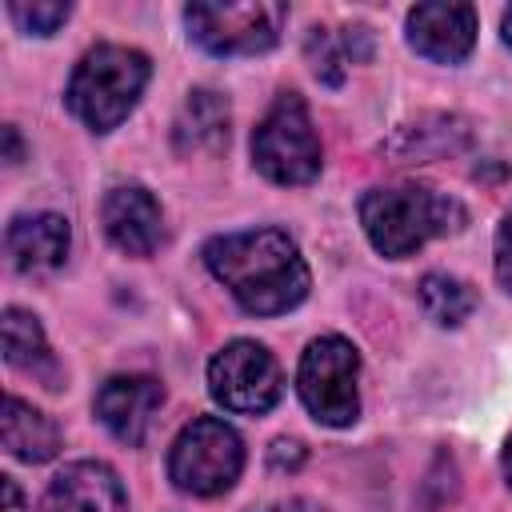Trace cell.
I'll return each mask as SVG.
<instances>
[{
    "mask_svg": "<svg viewBox=\"0 0 512 512\" xmlns=\"http://www.w3.org/2000/svg\"><path fill=\"white\" fill-rule=\"evenodd\" d=\"M228 100L212 88H192L176 116V148L180 152H216L228 144Z\"/></svg>",
    "mask_w": 512,
    "mask_h": 512,
    "instance_id": "cell-15",
    "label": "cell"
},
{
    "mask_svg": "<svg viewBox=\"0 0 512 512\" xmlns=\"http://www.w3.org/2000/svg\"><path fill=\"white\" fill-rule=\"evenodd\" d=\"M492 268H496L500 288L512 296V204H508V212H504V216H500V224H496V240H492Z\"/></svg>",
    "mask_w": 512,
    "mask_h": 512,
    "instance_id": "cell-20",
    "label": "cell"
},
{
    "mask_svg": "<svg viewBox=\"0 0 512 512\" xmlns=\"http://www.w3.org/2000/svg\"><path fill=\"white\" fill-rule=\"evenodd\" d=\"M0 444L20 464H44L60 452V428L48 412H40L28 400H20L16 392H8L4 416H0Z\"/></svg>",
    "mask_w": 512,
    "mask_h": 512,
    "instance_id": "cell-14",
    "label": "cell"
},
{
    "mask_svg": "<svg viewBox=\"0 0 512 512\" xmlns=\"http://www.w3.org/2000/svg\"><path fill=\"white\" fill-rule=\"evenodd\" d=\"M500 468H504V480H508V488H512V436H508V444H504V452H500Z\"/></svg>",
    "mask_w": 512,
    "mask_h": 512,
    "instance_id": "cell-24",
    "label": "cell"
},
{
    "mask_svg": "<svg viewBox=\"0 0 512 512\" xmlns=\"http://www.w3.org/2000/svg\"><path fill=\"white\" fill-rule=\"evenodd\" d=\"M152 80V60L128 44H96L72 68L64 104L96 136L120 128Z\"/></svg>",
    "mask_w": 512,
    "mask_h": 512,
    "instance_id": "cell-3",
    "label": "cell"
},
{
    "mask_svg": "<svg viewBox=\"0 0 512 512\" xmlns=\"http://www.w3.org/2000/svg\"><path fill=\"white\" fill-rule=\"evenodd\" d=\"M0 492H4V512H28L24 508V492L12 476H0Z\"/></svg>",
    "mask_w": 512,
    "mask_h": 512,
    "instance_id": "cell-22",
    "label": "cell"
},
{
    "mask_svg": "<svg viewBox=\"0 0 512 512\" xmlns=\"http://www.w3.org/2000/svg\"><path fill=\"white\" fill-rule=\"evenodd\" d=\"M284 20H288V4H272V0H248V4L192 0V4H184L188 40L220 60L260 56V52L276 48Z\"/></svg>",
    "mask_w": 512,
    "mask_h": 512,
    "instance_id": "cell-7",
    "label": "cell"
},
{
    "mask_svg": "<svg viewBox=\"0 0 512 512\" xmlns=\"http://www.w3.org/2000/svg\"><path fill=\"white\" fill-rule=\"evenodd\" d=\"M164 404V384L144 372H116L96 388V420L128 448H140L148 440V428Z\"/></svg>",
    "mask_w": 512,
    "mask_h": 512,
    "instance_id": "cell-10",
    "label": "cell"
},
{
    "mask_svg": "<svg viewBox=\"0 0 512 512\" xmlns=\"http://www.w3.org/2000/svg\"><path fill=\"white\" fill-rule=\"evenodd\" d=\"M408 48L432 64H460L476 48V8L464 0H428L404 16Z\"/></svg>",
    "mask_w": 512,
    "mask_h": 512,
    "instance_id": "cell-9",
    "label": "cell"
},
{
    "mask_svg": "<svg viewBox=\"0 0 512 512\" xmlns=\"http://www.w3.org/2000/svg\"><path fill=\"white\" fill-rule=\"evenodd\" d=\"M100 224L124 256H152L164 240V216L144 184H116L100 204Z\"/></svg>",
    "mask_w": 512,
    "mask_h": 512,
    "instance_id": "cell-12",
    "label": "cell"
},
{
    "mask_svg": "<svg viewBox=\"0 0 512 512\" xmlns=\"http://www.w3.org/2000/svg\"><path fill=\"white\" fill-rule=\"evenodd\" d=\"M252 164L272 184H312L324 168V148L300 92H280L252 132Z\"/></svg>",
    "mask_w": 512,
    "mask_h": 512,
    "instance_id": "cell-4",
    "label": "cell"
},
{
    "mask_svg": "<svg viewBox=\"0 0 512 512\" xmlns=\"http://www.w3.org/2000/svg\"><path fill=\"white\" fill-rule=\"evenodd\" d=\"M32 512H128V492L112 464L72 460L48 480Z\"/></svg>",
    "mask_w": 512,
    "mask_h": 512,
    "instance_id": "cell-11",
    "label": "cell"
},
{
    "mask_svg": "<svg viewBox=\"0 0 512 512\" xmlns=\"http://www.w3.org/2000/svg\"><path fill=\"white\" fill-rule=\"evenodd\" d=\"M4 144H8V156H4V160L16 164V160H20V140H16V128H12V124L4 128Z\"/></svg>",
    "mask_w": 512,
    "mask_h": 512,
    "instance_id": "cell-23",
    "label": "cell"
},
{
    "mask_svg": "<svg viewBox=\"0 0 512 512\" xmlns=\"http://www.w3.org/2000/svg\"><path fill=\"white\" fill-rule=\"evenodd\" d=\"M296 392L308 416L324 428H348L360 416V352L352 340L316 336L296 364Z\"/></svg>",
    "mask_w": 512,
    "mask_h": 512,
    "instance_id": "cell-5",
    "label": "cell"
},
{
    "mask_svg": "<svg viewBox=\"0 0 512 512\" xmlns=\"http://www.w3.org/2000/svg\"><path fill=\"white\" fill-rule=\"evenodd\" d=\"M244 472V440L220 416L188 420L168 448V480L188 496H220Z\"/></svg>",
    "mask_w": 512,
    "mask_h": 512,
    "instance_id": "cell-6",
    "label": "cell"
},
{
    "mask_svg": "<svg viewBox=\"0 0 512 512\" xmlns=\"http://www.w3.org/2000/svg\"><path fill=\"white\" fill-rule=\"evenodd\" d=\"M8 16L28 36H52L72 16L68 0H8Z\"/></svg>",
    "mask_w": 512,
    "mask_h": 512,
    "instance_id": "cell-18",
    "label": "cell"
},
{
    "mask_svg": "<svg viewBox=\"0 0 512 512\" xmlns=\"http://www.w3.org/2000/svg\"><path fill=\"white\" fill-rule=\"evenodd\" d=\"M500 36H504V44L512 48V8H504V16H500Z\"/></svg>",
    "mask_w": 512,
    "mask_h": 512,
    "instance_id": "cell-25",
    "label": "cell"
},
{
    "mask_svg": "<svg viewBox=\"0 0 512 512\" xmlns=\"http://www.w3.org/2000/svg\"><path fill=\"white\" fill-rule=\"evenodd\" d=\"M416 292H420V304H424L428 320H436L440 328L464 324L472 316V308H476L472 284H464L460 276H448V272H428Z\"/></svg>",
    "mask_w": 512,
    "mask_h": 512,
    "instance_id": "cell-17",
    "label": "cell"
},
{
    "mask_svg": "<svg viewBox=\"0 0 512 512\" xmlns=\"http://www.w3.org/2000/svg\"><path fill=\"white\" fill-rule=\"evenodd\" d=\"M264 512H328V508L316 504V500H308V496H292V500H276V504H268Z\"/></svg>",
    "mask_w": 512,
    "mask_h": 512,
    "instance_id": "cell-21",
    "label": "cell"
},
{
    "mask_svg": "<svg viewBox=\"0 0 512 512\" xmlns=\"http://www.w3.org/2000/svg\"><path fill=\"white\" fill-rule=\"evenodd\" d=\"M4 360L16 372L40 376L48 388H60L56 384L60 380V368H56V356L48 348L44 324L28 308H4Z\"/></svg>",
    "mask_w": 512,
    "mask_h": 512,
    "instance_id": "cell-16",
    "label": "cell"
},
{
    "mask_svg": "<svg viewBox=\"0 0 512 512\" xmlns=\"http://www.w3.org/2000/svg\"><path fill=\"white\" fill-rule=\"evenodd\" d=\"M208 392L224 412L260 416L276 408L284 376L276 356L260 340H232L208 360Z\"/></svg>",
    "mask_w": 512,
    "mask_h": 512,
    "instance_id": "cell-8",
    "label": "cell"
},
{
    "mask_svg": "<svg viewBox=\"0 0 512 512\" xmlns=\"http://www.w3.org/2000/svg\"><path fill=\"white\" fill-rule=\"evenodd\" d=\"M4 248L16 272L24 276H40V272H56L68 260L72 248V224L60 212H24L12 216L4 228Z\"/></svg>",
    "mask_w": 512,
    "mask_h": 512,
    "instance_id": "cell-13",
    "label": "cell"
},
{
    "mask_svg": "<svg viewBox=\"0 0 512 512\" xmlns=\"http://www.w3.org/2000/svg\"><path fill=\"white\" fill-rule=\"evenodd\" d=\"M464 224L468 208L428 184H376L360 196V228L368 244L388 260H404L428 240L452 236Z\"/></svg>",
    "mask_w": 512,
    "mask_h": 512,
    "instance_id": "cell-2",
    "label": "cell"
},
{
    "mask_svg": "<svg viewBox=\"0 0 512 512\" xmlns=\"http://www.w3.org/2000/svg\"><path fill=\"white\" fill-rule=\"evenodd\" d=\"M304 52H308L312 76H316L320 84H328V88L344 84L348 56H344V48L332 40V32H328V28H312V32H308V40H304Z\"/></svg>",
    "mask_w": 512,
    "mask_h": 512,
    "instance_id": "cell-19",
    "label": "cell"
},
{
    "mask_svg": "<svg viewBox=\"0 0 512 512\" xmlns=\"http://www.w3.org/2000/svg\"><path fill=\"white\" fill-rule=\"evenodd\" d=\"M204 264L252 316H284L304 304L312 288L308 260L284 228H244L212 236L204 244Z\"/></svg>",
    "mask_w": 512,
    "mask_h": 512,
    "instance_id": "cell-1",
    "label": "cell"
}]
</instances>
